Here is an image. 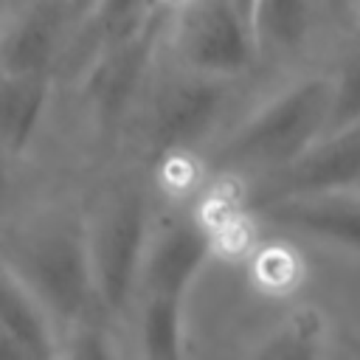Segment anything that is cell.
Listing matches in <instances>:
<instances>
[{
  "label": "cell",
  "instance_id": "1",
  "mask_svg": "<svg viewBox=\"0 0 360 360\" xmlns=\"http://www.w3.org/2000/svg\"><path fill=\"white\" fill-rule=\"evenodd\" d=\"M332 76H307L253 110L236 129H231L211 152L208 166L225 177H267L312 143L329 135L332 118Z\"/></svg>",
  "mask_w": 360,
  "mask_h": 360
},
{
  "label": "cell",
  "instance_id": "2",
  "mask_svg": "<svg viewBox=\"0 0 360 360\" xmlns=\"http://www.w3.org/2000/svg\"><path fill=\"white\" fill-rule=\"evenodd\" d=\"M152 233V205L138 186L112 188L84 219L96 307L115 326L127 321L135 304Z\"/></svg>",
  "mask_w": 360,
  "mask_h": 360
},
{
  "label": "cell",
  "instance_id": "3",
  "mask_svg": "<svg viewBox=\"0 0 360 360\" xmlns=\"http://www.w3.org/2000/svg\"><path fill=\"white\" fill-rule=\"evenodd\" d=\"M6 262L45 307L51 321L59 326L62 340L70 329L98 315L84 222H42L17 239Z\"/></svg>",
  "mask_w": 360,
  "mask_h": 360
},
{
  "label": "cell",
  "instance_id": "4",
  "mask_svg": "<svg viewBox=\"0 0 360 360\" xmlns=\"http://www.w3.org/2000/svg\"><path fill=\"white\" fill-rule=\"evenodd\" d=\"M172 39L186 73L231 82L245 73L259 42L250 17L236 0H186L174 8Z\"/></svg>",
  "mask_w": 360,
  "mask_h": 360
},
{
  "label": "cell",
  "instance_id": "5",
  "mask_svg": "<svg viewBox=\"0 0 360 360\" xmlns=\"http://www.w3.org/2000/svg\"><path fill=\"white\" fill-rule=\"evenodd\" d=\"M357 186H360V124L323 135L318 143H312L301 158H295L284 169L259 177L250 186L245 202L253 214H259L281 202L354 191Z\"/></svg>",
  "mask_w": 360,
  "mask_h": 360
},
{
  "label": "cell",
  "instance_id": "6",
  "mask_svg": "<svg viewBox=\"0 0 360 360\" xmlns=\"http://www.w3.org/2000/svg\"><path fill=\"white\" fill-rule=\"evenodd\" d=\"M228 87L225 79L197 76L186 73L174 82H169L149 115V146L158 158L174 160L194 152L208 135L217 129L225 104H228Z\"/></svg>",
  "mask_w": 360,
  "mask_h": 360
},
{
  "label": "cell",
  "instance_id": "7",
  "mask_svg": "<svg viewBox=\"0 0 360 360\" xmlns=\"http://www.w3.org/2000/svg\"><path fill=\"white\" fill-rule=\"evenodd\" d=\"M174 8L158 11L146 25H141L135 34L107 45L96 53L84 73V96L98 115L101 124H118L124 112L138 98L146 73L152 68L158 42L166 31V14Z\"/></svg>",
  "mask_w": 360,
  "mask_h": 360
},
{
  "label": "cell",
  "instance_id": "8",
  "mask_svg": "<svg viewBox=\"0 0 360 360\" xmlns=\"http://www.w3.org/2000/svg\"><path fill=\"white\" fill-rule=\"evenodd\" d=\"M214 253V231L191 217L158 225L146 250L138 295L183 298ZM135 295V298H138Z\"/></svg>",
  "mask_w": 360,
  "mask_h": 360
},
{
  "label": "cell",
  "instance_id": "9",
  "mask_svg": "<svg viewBox=\"0 0 360 360\" xmlns=\"http://www.w3.org/2000/svg\"><path fill=\"white\" fill-rule=\"evenodd\" d=\"M68 0H34L0 31V76H51L68 22Z\"/></svg>",
  "mask_w": 360,
  "mask_h": 360
},
{
  "label": "cell",
  "instance_id": "10",
  "mask_svg": "<svg viewBox=\"0 0 360 360\" xmlns=\"http://www.w3.org/2000/svg\"><path fill=\"white\" fill-rule=\"evenodd\" d=\"M256 217L273 228L360 253V194L357 191L281 202L259 211Z\"/></svg>",
  "mask_w": 360,
  "mask_h": 360
},
{
  "label": "cell",
  "instance_id": "11",
  "mask_svg": "<svg viewBox=\"0 0 360 360\" xmlns=\"http://www.w3.org/2000/svg\"><path fill=\"white\" fill-rule=\"evenodd\" d=\"M0 329L39 360L62 357L59 326L6 259H0Z\"/></svg>",
  "mask_w": 360,
  "mask_h": 360
},
{
  "label": "cell",
  "instance_id": "12",
  "mask_svg": "<svg viewBox=\"0 0 360 360\" xmlns=\"http://www.w3.org/2000/svg\"><path fill=\"white\" fill-rule=\"evenodd\" d=\"M332 332L312 307H298L267 326L239 360H335Z\"/></svg>",
  "mask_w": 360,
  "mask_h": 360
},
{
  "label": "cell",
  "instance_id": "13",
  "mask_svg": "<svg viewBox=\"0 0 360 360\" xmlns=\"http://www.w3.org/2000/svg\"><path fill=\"white\" fill-rule=\"evenodd\" d=\"M51 76H0V149L22 155L45 115Z\"/></svg>",
  "mask_w": 360,
  "mask_h": 360
},
{
  "label": "cell",
  "instance_id": "14",
  "mask_svg": "<svg viewBox=\"0 0 360 360\" xmlns=\"http://www.w3.org/2000/svg\"><path fill=\"white\" fill-rule=\"evenodd\" d=\"M315 0H253V34L259 48L298 51L312 28Z\"/></svg>",
  "mask_w": 360,
  "mask_h": 360
},
{
  "label": "cell",
  "instance_id": "15",
  "mask_svg": "<svg viewBox=\"0 0 360 360\" xmlns=\"http://www.w3.org/2000/svg\"><path fill=\"white\" fill-rule=\"evenodd\" d=\"M59 360H132V357L124 343V332L115 323L96 315L65 335Z\"/></svg>",
  "mask_w": 360,
  "mask_h": 360
},
{
  "label": "cell",
  "instance_id": "16",
  "mask_svg": "<svg viewBox=\"0 0 360 360\" xmlns=\"http://www.w3.org/2000/svg\"><path fill=\"white\" fill-rule=\"evenodd\" d=\"M332 82L335 90H332L329 135L360 124V48L349 53V59L340 65L338 73H332Z\"/></svg>",
  "mask_w": 360,
  "mask_h": 360
},
{
  "label": "cell",
  "instance_id": "17",
  "mask_svg": "<svg viewBox=\"0 0 360 360\" xmlns=\"http://www.w3.org/2000/svg\"><path fill=\"white\" fill-rule=\"evenodd\" d=\"M8 158L3 149H0V211L6 208L8 202V194H11V169H8Z\"/></svg>",
  "mask_w": 360,
  "mask_h": 360
},
{
  "label": "cell",
  "instance_id": "18",
  "mask_svg": "<svg viewBox=\"0 0 360 360\" xmlns=\"http://www.w3.org/2000/svg\"><path fill=\"white\" fill-rule=\"evenodd\" d=\"M329 11H335V14H343L349 6H354V0H321Z\"/></svg>",
  "mask_w": 360,
  "mask_h": 360
},
{
  "label": "cell",
  "instance_id": "19",
  "mask_svg": "<svg viewBox=\"0 0 360 360\" xmlns=\"http://www.w3.org/2000/svg\"><path fill=\"white\" fill-rule=\"evenodd\" d=\"M354 14H357V20H360V0H354Z\"/></svg>",
  "mask_w": 360,
  "mask_h": 360
}]
</instances>
